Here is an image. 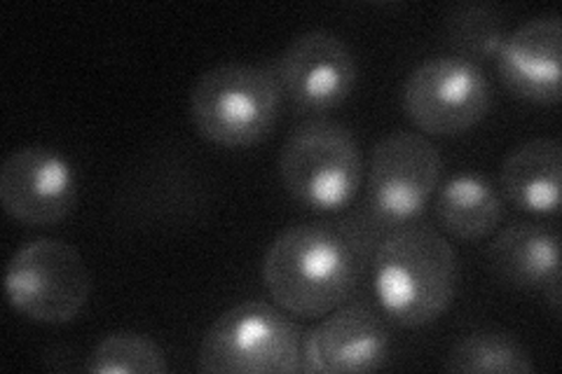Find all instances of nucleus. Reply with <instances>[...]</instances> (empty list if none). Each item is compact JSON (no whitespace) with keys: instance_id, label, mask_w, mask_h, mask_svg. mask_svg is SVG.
I'll list each match as a JSON object with an SVG mask.
<instances>
[{"instance_id":"f257e3e1","label":"nucleus","mask_w":562,"mask_h":374,"mask_svg":"<svg viewBox=\"0 0 562 374\" xmlns=\"http://www.w3.org/2000/svg\"><path fill=\"white\" fill-rule=\"evenodd\" d=\"M361 248L349 229L328 223L291 225L270 243L262 281L279 309L297 318H322L355 291Z\"/></svg>"},{"instance_id":"f03ea898","label":"nucleus","mask_w":562,"mask_h":374,"mask_svg":"<svg viewBox=\"0 0 562 374\" xmlns=\"http://www.w3.org/2000/svg\"><path fill=\"white\" fill-rule=\"evenodd\" d=\"M460 286V258L441 231L411 223L378 241L373 295L398 328H425L441 318Z\"/></svg>"},{"instance_id":"7ed1b4c3","label":"nucleus","mask_w":562,"mask_h":374,"mask_svg":"<svg viewBox=\"0 0 562 374\" xmlns=\"http://www.w3.org/2000/svg\"><path fill=\"white\" fill-rule=\"evenodd\" d=\"M441 152L427 136L394 132L380 138L363 173V225L355 231L357 239H382L386 231L415 223L441 185Z\"/></svg>"},{"instance_id":"20e7f679","label":"nucleus","mask_w":562,"mask_h":374,"mask_svg":"<svg viewBox=\"0 0 562 374\" xmlns=\"http://www.w3.org/2000/svg\"><path fill=\"white\" fill-rule=\"evenodd\" d=\"M363 155L349 127L312 117L289 134L279 155V178L289 197L307 211L338 213L363 185Z\"/></svg>"},{"instance_id":"39448f33","label":"nucleus","mask_w":562,"mask_h":374,"mask_svg":"<svg viewBox=\"0 0 562 374\" xmlns=\"http://www.w3.org/2000/svg\"><path fill=\"white\" fill-rule=\"evenodd\" d=\"M274 68L258 64H221L192 87L190 117L209 144L251 148L266 140L281 111Z\"/></svg>"},{"instance_id":"423d86ee","label":"nucleus","mask_w":562,"mask_h":374,"mask_svg":"<svg viewBox=\"0 0 562 374\" xmlns=\"http://www.w3.org/2000/svg\"><path fill=\"white\" fill-rule=\"evenodd\" d=\"M301 363V330L284 309L262 299L221 314L198 353V370L209 374H295Z\"/></svg>"},{"instance_id":"0eeeda50","label":"nucleus","mask_w":562,"mask_h":374,"mask_svg":"<svg viewBox=\"0 0 562 374\" xmlns=\"http://www.w3.org/2000/svg\"><path fill=\"white\" fill-rule=\"evenodd\" d=\"M92 295V276L76 246L35 239L5 267L10 307L43 326H66L82 314Z\"/></svg>"},{"instance_id":"6e6552de","label":"nucleus","mask_w":562,"mask_h":374,"mask_svg":"<svg viewBox=\"0 0 562 374\" xmlns=\"http://www.w3.org/2000/svg\"><path fill=\"white\" fill-rule=\"evenodd\" d=\"M485 70L460 57L422 61L403 84V113L422 134L457 136L483 122L492 109Z\"/></svg>"},{"instance_id":"1a4fd4ad","label":"nucleus","mask_w":562,"mask_h":374,"mask_svg":"<svg viewBox=\"0 0 562 374\" xmlns=\"http://www.w3.org/2000/svg\"><path fill=\"white\" fill-rule=\"evenodd\" d=\"M277 80L297 113L322 117L351 97L359 80L357 57L338 33L314 29L295 35L277 61Z\"/></svg>"},{"instance_id":"9d476101","label":"nucleus","mask_w":562,"mask_h":374,"mask_svg":"<svg viewBox=\"0 0 562 374\" xmlns=\"http://www.w3.org/2000/svg\"><path fill=\"white\" fill-rule=\"evenodd\" d=\"M0 202L8 216L29 227L61 223L78 202V178L68 159L45 146L8 155L0 169Z\"/></svg>"},{"instance_id":"9b49d317","label":"nucleus","mask_w":562,"mask_h":374,"mask_svg":"<svg viewBox=\"0 0 562 374\" xmlns=\"http://www.w3.org/2000/svg\"><path fill=\"white\" fill-rule=\"evenodd\" d=\"M392 353V335L384 318L368 305H340L303 337L305 374L375 372Z\"/></svg>"},{"instance_id":"f8f14e48","label":"nucleus","mask_w":562,"mask_h":374,"mask_svg":"<svg viewBox=\"0 0 562 374\" xmlns=\"http://www.w3.org/2000/svg\"><path fill=\"white\" fill-rule=\"evenodd\" d=\"M560 20L558 14H547L508 33L495 64L499 80L516 99L555 105L560 101Z\"/></svg>"},{"instance_id":"ddd939ff","label":"nucleus","mask_w":562,"mask_h":374,"mask_svg":"<svg viewBox=\"0 0 562 374\" xmlns=\"http://www.w3.org/2000/svg\"><path fill=\"white\" fill-rule=\"evenodd\" d=\"M490 272L508 288L541 293L553 314L560 311V237L558 231L516 223L502 229L487 248Z\"/></svg>"},{"instance_id":"4468645a","label":"nucleus","mask_w":562,"mask_h":374,"mask_svg":"<svg viewBox=\"0 0 562 374\" xmlns=\"http://www.w3.org/2000/svg\"><path fill=\"white\" fill-rule=\"evenodd\" d=\"M562 148L558 138H532L518 146L502 165V197L532 216L560 211Z\"/></svg>"},{"instance_id":"2eb2a0df","label":"nucleus","mask_w":562,"mask_h":374,"mask_svg":"<svg viewBox=\"0 0 562 374\" xmlns=\"http://www.w3.org/2000/svg\"><path fill=\"white\" fill-rule=\"evenodd\" d=\"M438 225L460 241H481L495 235L504 218L502 190L487 175L462 171L450 175L434 194Z\"/></svg>"},{"instance_id":"dca6fc26","label":"nucleus","mask_w":562,"mask_h":374,"mask_svg":"<svg viewBox=\"0 0 562 374\" xmlns=\"http://www.w3.org/2000/svg\"><path fill=\"white\" fill-rule=\"evenodd\" d=\"M454 374H532L535 363L516 335L476 330L457 340L443 365Z\"/></svg>"},{"instance_id":"f3484780","label":"nucleus","mask_w":562,"mask_h":374,"mask_svg":"<svg viewBox=\"0 0 562 374\" xmlns=\"http://www.w3.org/2000/svg\"><path fill=\"white\" fill-rule=\"evenodd\" d=\"M446 43L452 57H460L483 68L485 61H495L506 41L504 16L490 5L462 3L450 8L446 24Z\"/></svg>"},{"instance_id":"a211bd4d","label":"nucleus","mask_w":562,"mask_h":374,"mask_svg":"<svg viewBox=\"0 0 562 374\" xmlns=\"http://www.w3.org/2000/svg\"><path fill=\"white\" fill-rule=\"evenodd\" d=\"M85 370L94 374H165L169 363L162 347L148 335L113 332L90 351Z\"/></svg>"}]
</instances>
